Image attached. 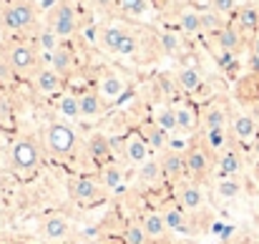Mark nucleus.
<instances>
[{
	"label": "nucleus",
	"instance_id": "58836bf2",
	"mask_svg": "<svg viewBox=\"0 0 259 244\" xmlns=\"http://www.w3.org/2000/svg\"><path fill=\"white\" fill-rule=\"evenodd\" d=\"M206 144H209V149H211V151H219V149H224V144H227V139H224V129L206 131Z\"/></svg>",
	"mask_w": 259,
	"mask_h": 244
},
{
	"label": "nucleus",
	"instance_id": "cd10ccee",
	"mask_svg": "<svg viewBox=\"0 0 259 244\" xmlns=\"http://www.w3.org/2000/svg\"><path fill=\"white\" fill-rule=\"evenodd\" d=\"M176 124H179V131H191L194 126H196V113H194V108L191 106H186V103H181V106H176Z\"/></svg>",
	"mask_w": 259,
	"mask_h": 244
},
{
	"label": "nucleus",
	"instance_id": "2f4dec72",
	"mask_svg": "<svg viewBox=\"0 0 259 244\" xmlns=\"http://www.w3.org/2000/svg\"><path fill=\"white\" fill-rule=\"evenodd\" d=\"M164 219H166V227L174 232H189V224H186V214L181 209H166L164 212Z\"/></svg>",
	"mask_w": 259,
	"mask_h": 244
},
{
	"label": "nucleus",
	"instance_id": "b1692460",
	"mask_svg": "<svg viewBox=\"0 0 259 244\" xmlns=\"http://www.w3.org/2000/svg\"><path fill=\"white\" fill-rule=\"evenodd\" d=\"M239 169H242V159H239L237 151L227 149V151L219 156V174H222V176H234Z\"/></svg>",
	"mask_w": 259,
	"mask_h": 244
},
{
	"label": "nucleus",
	"instance_id": "c03bdc74",
	"mask_svg": "<svg viewBox=\"0 0 259 244\" xmlns=\"http://www.w3.org/2000/svg\"><path fill=\"white\" fill-rule=\"evenodd\" d=\"M91 3H93V5L98 8V10H106V8H111V5H113L116 0H91Z\"/></svg>",
	"mask_w": 259,
	"mask_h": 244
},
{
	"label": "nucleus",
	"instance_id": "5701e85b",
	"mask_svg": "<svg viewBox=\"0 0 259 244\" xmlns=\"http://www.w3.org/2000/svg\"><path fill=\"white\" fill-rule=\"evenodd\" d=\"M141 227H144V232H146L149 237H154V239L164 237V232L169 229V227H166L164 214H146V217H144V222H141Z\"/></svg>",
	"mask_w": 259,
	"mask_h": 244
},
{
	"label": "nucleus",
	"instance_id": "a211bd4d",
	"mask_svg": "<svg viewBox=\"0 0 259 244\" xmlns=\"http://www.w3.org/2000/svg\"><path fill=\"white\" fill-rule=\"evenodd\" d=\"M176 83H179V88H181V91L194 93V91H199V88H201L204 78H201V73H199L196 68H191V66H189V68H181V71H179Z\"/></svg>",
	"mask_w": 259,
	"mask_h": 244
},
{
	"label": "nucleus",
	"instance_id": "a878e982",
	"mask_svg": "<svg viewBox=\"0 0 259 244\" xmlns=\"http://www.w3.org/2000/svg\"><path fill=\"white\" fill-rule=\"evenodd\" d=\"M204 126H206V131L224 129V126H227V113H224V108H219V106H209V108L204 111Z\"/></svg>",
	"mask_w": 259,
	"mask_h": 244
},
{
	"label": "nucleus",
	"instance_id": "79ce46f5",
	"mask_svg": "<svg viewBox=\"0 0 259 244\" xmlns=\"http://www.w3.org/2000/svg\"><path fill=\"white\" fill-rule=\"evenodd\" d=\"M13 76H15V71H13L10 61L0 56V86H8V83L13 81Z\"/></svg>",
	"mask_w": 259,
	"mask_h": 244
},
{
	"label": "nucleus",
	"instance_id": "6ab92c4d",
	"mask_svg": "<svg viewBox=\"0 0 259 244\" xmlns=\"http://www.w3.org/2000/svg\"><path fill=\"white\" fill-rule=\"evenodd\" d=\"M237 23H239V30H244V33H259V10L254 5L239 8Z\"/></svg>",
	"mask_w": 259,
	"mask_h": 244
},
{
	"label": "nucleus",
	"instance_id": "49530a36",
	"mask_svg": "<svg viewBox=\"0 0 259 244\" xmlns=\"http://www.w3.org/2000/svg\"><path fill=\"white\" fill-rule=\"evenodd\" d=\"M252 56H254V58H259V35L254 38V43H252Z\"/></svg>",
	"mask_w": 259,
	"mask_h": 244
},
{
	"label": "nucleus",
	"instance_id": "1a4fd4ad",
	"mask_svg": "<svg viewBox=\"0 0 259 244\" xmlns=\"http://www.w3.org/2000/svg\"><path fill=\"white\" fill-rule=\"evenodd\" d=\"M161 171L169 181H176L186 174V154H176V151H169L161 156Z\"/></svg>",
	"mask_w": 259,
	"mask_h": 244
},
{
	"label": "nucleus",
	"instance_id": "6e6552de",
	"mask_svg": "<svg viewBox=\"0 0 259 244\" xmlns=\"http://www.w3.org/2000/svg\"><path fill=\"white\" fill-rule=\"evenodd\" d=\"M149 141H146V136L144 134H139V131H134L128 139H126V159L134 164H144L149 159Z\"/></svg>",
	"mask_w": 259,
	"mask_h": 244
},
{
	"label": "nucleus",
	"instance_id": "aec40b11",
	"mask_svg": "<svg viewBox=\"0 0 259 244\" xmlns=\"http://www.w3.org/2000/svg\"><path fill=\"white\" fill-rule=\"evenodd\" d=\"M154 124H156L159 129H164L166 134L179 131V124H176V106H161V108H156Z\"/></svg>",
	"mask_w": 259,
	"mask_h": 244
},
{
	"label": "nucleus",
	"instance_id": "09e8293b",
	"mask_svg": "<svg viewBox=\"0 0 259 244\" xmlns=\"http://www.w3.org/2000/svg\"><path fill=\"white\" fill-rule=\"evenodd\" d=\"M111 244H123V242H111Z\"/></svg>",
	"mask_w": 259,
	"mask_h": 244
},
{
	"label": "nucleus",
	"instance_id": "72a5a7b5",
	"mask_svg": "<svg viewBox=\"0 0 259 244\" xmlns=\"http://www.w3.org/2000/svg\"><path fill=\"white\" fill-rule=\"evenodd\" d=\"M144 136H146V141H149L151 149H161V146L166 144V136H169V134H166L164 129H159L156 124H151V126L144 129Z\"/></svg>",
	"mask_w": 259,
	"mask_h": 244
},
{
	"label": "nucleus",
	"instance_id": "ea45409f",
	"mask_svg": "<svg viewBox=\"0 0 259 244\" xmlns=\"http://www.w3.org/2000/svg\"><path fill=\"white\" fill-rule=\"evenodd\" d=\"M166 149H169V151H176V154H186L191 146H189V139H186V136H174V139L166 141Z\"/></svg>",
	"mask_w": 259,
	"mask_h": 244
},
{
	"label": "nucleus",
	"instance_id": "9b49d317",
	"mask_svg": "<svg viewBox=\"0 0 259 244\" xmlns=\"http://www.w3.org/2000/svg\"><path fill=\"white\" fill-rule=\"evenodd\" d=\"M126 91V81L118 76V73H106L101 81H98V93L103 101H116L121 98Z\"/></svg>",
	"mask_w": 259,
	"mask_h": 244
},
{
	"label": "nucleus",
	"instance_id": "de8ad7c7",
	"mask_svg": "<svg viewBox=\"0 0 259 244\" xmlns=\"http://www.w3.org/2000/svg\"><path fill=\"white\" fill-rule=\"evenodd\" d=\"M88 244H101V242H96V239H93V242H88Z\"/></svg>",
	"mask_w": 259,
	"mask_h": 244
},
{
	"label": "nucleus",
	"instance_id": "4468645a",
	"mask_svg": "<svg viewBox=\"0 0 259 244\" xmlns=\"http://www.w3.org/2000/svg\"><path fill=\"white\" fill-rule=\"evenodd\" d=\"M179 204L186 209V212H194L204 204V194L196 184H181L179 186Z\"/></svg>",
	"mask_w": 259,
	"mask_h": 244
},
{
	"label": "nucleus",
	"instance_id": "f3484780",
	"mask_svg": "<svg viewBox=\"0 0 259 244\" xmlns=\"http://www.w3.org/2000/svg\"><path fill=\"white\" fill-rule=\"evenodd\" d=\"M217 35H219V46H222V51H239V43H242V30H239V25H224L222 30H217Z\"/></svg>",
	"mask_w": 259,
	"mask_h": 244
},
{
	"label": "nucleus",
	"instance_id": "a18cd8bd",
	"mask_svg": "<svg viewBox=\"0 0 259 244\" xmlns=\"http://www.w3.org/2000/svg\"><path fill=\"white\" fill-rule=\"evenodd\" d=\"M58 3H61V0H40V8H46V10H53Z\"/></svg>",
	"mask_w": 259,
	"mask_h": 244
},
{
	"label": "nucleus",
	"instance_id": "423d86ee",
	"mask_svg": "<svg viewBox=\"0 0 259 244\" xmlns=\"http://www.w3.org/2000/svg\"><path fill=\"white\" fill-rule=\"evenodd\" d=\"M186 171H189L196 181H201V179L211 171V156H209V151H204V149H199V146H191V149L186 151Z\"/></svg>",
	"mask_w": 259,
	"mask_h": 244
},
{
	"label": "nucleus",
	"instance_id": "e433bc0d",
	"mask_svg": "<svg viewBox=\"0 0 259 244\" xmlns=\"http://www.w3.org/2000/svg\"><path fill=\"white\" fill-rule=\"evenodd\" d=\"M56 40H58V33H56V30H53V28L48 25V30H46V33L40 35V48H43V51H46V53L51 56V53H53V51L58 48V43H56Z\"/></svg>",
	"mask_w": 259,
	"mask_h": 244
},
{
	"label": "nucleus",
	"instance_id": "7ed1b4c3",
	"mask_svg": "<svg viewBox=\"0 0 259 244\" xmlns=\"http://www.w3.org/2000/svg\"><path fill=\"white\" fill-rule=\"evenodd\" d=\"M46 144H48L51 154H56V156H68V154L76 149V131H73L68 124L56 121V124L48 126Z\"/></svg>",
	"mask_w": 259,
	"mask_h": 244
},
{
	"label": "nucleus",
	"instance_id": "37998d69",
	"mask_svg": "<svg viewBox=\"0 0 259 244\" xmlns=\"http://www.w3.org/2000/svg\"><path fill=\"white\" fill-rule=\"evenodd\" d=\"M161 43H164V51L166 53H176V48H179V43H176V38H174L171 33H164L161 35Z\"/></svg>",
	"mask_w": 259,
	"mask_h": 244
},
{
	"label": "nucleus",
	"instance_id": "c85d7f7f",
	"mask_svg": "<svg viewBox=\"0 0 259 244\" xmlns=\"http://www.w3.org/2000/svg\"><path fill=\"white\" fill-rule=\"evenodd\" d=\"M58 111H61V116H66V118H78V116H81V98L66 93V96L58 101Z\"/></svg>",
	"mask_w": 259,
	"mask_h": 244
},
{
	"label": "nucleus",
	"instance_id": "2eb2a0df",
	"mask_svg": "<svg viewBox=\"0 0 259 244\" xmlns=\"http://www.w3.org/2000/svg\"><path fill=\"white\" fill-rule=\"evenodd\" d=\"M51 68L61 76H68L73 71V53L68 46H58L53 53H51Z\"/></svg>",
	"mask_w": 259,
	"mask_h": 244
},
{
	"label": "nucleus",
	"instance_id": "c756f323",
	"mask_svg": "<svg viewBox=\"0 0 259 244\" xmlns=\"http://www.w3.org/2000/svg\"><path fill=\"white\" fill-rule=\"evenodd\" d=\"M101 179L106 184V189H118L123 184V171L116 166V164H106L103 171H101Z\"/></svg>",
	"mask_w": 259,
	"mask_h": 244
},
{
	"label": "nucleus",
	"instance_id": "9d476101",
	"mask_svg": "<svg viewBox=\"0 0 259 244\" xmlns=\"http://www.w3.org/2000/svg\"><path fill=\"white\" fill-rule=\"evenodd\" d=\"M71 194H73V199L88 204V201H96V199L101 196V189H98V184H96L93 179L78 176V179L71 181Z\"/></svg>",
	"mask_w": 259,
	"mask_h": 244
},
{
	"label": "nucleus",
	"instance_id": "a19ab883",
	"mask_svg": "<svg viewBox=\"0 0 259 244\" xmlns=\"http://www.w3.org/2000/svg\"><path fill=\"white\" fill-rule=\"evenodd\" d=\"M209 5H211V10H217L222 15H229L237 10V0H209Z\"/></svg>",
	"mask_w": 259,
	"mask_h": 244
},
{
	"label": "nucleus",
	"instance_id": "393cba45",
	"mask_svg": "<svg viewBox=\"0 0 259 244\" xmlns=\"http://www.w3.org/2000/svg\"><path fill=\"white\" fill-rule=\"evenodd\" d=\"M232 129H234V134L242 139V141H247V139H252L254 134H257V121L252 118V116H237L234 118V124H232Z\"/></svg>",
	"mask_w": 259,
	"mask_h": 244
},
{
	"label": "nucleus",
	"instance_id": "39448f33",
	"mask_svg": "<svg viewBox=\"0 0 259 244\" xmlns=\"http://www.w3.org/2000/svg\"><path fill=\"white\" fill-rule=\"evenodd\" d=\"M13 164H15V169H20V171L35 169V164H38V146H35L30 139H20V141L13 146Z\"/></svg>",
	"mask_w": 259,
	"mask_h": 244
},
{
	"label": "nucleus",
	"instance_id": "bb28decb",
	"mask_svg": "<svg viewBox=\"0 0 259 244\" xmlns=\"http://www.w3.org/2000/svg\"><path fill=\"white\" fill-rule=\"evenodd\" d=\"M141 169H139V179L144 181V184H154L156 179H161L164 176V171H161V161H154V159H146L144 164H139Z\"/></svg>",
	"mask_w": 259,
	"mask_h": 244
},
{
	"label": "nucleus",
	"instance_id": "412c9836",
	"mask_svg": "<svg viewBox=\"0 0 259 244\" xmlns=\"http://www.w3.org/2000/svg\"><path fill=\"white\" fill-rule=\"evenodd\" d=\"M88 154H91L96 161H106V159L111 156V144H108V139H106L103 134H93V136L88 139Z\"/></svg>",
	"mask_w": 259,
	"mask_h": 244
},
{
	"label": "nucleus",
	"instance_id": "f03ea898",
	"mask_svg": "<svg viewBox=\"0 0 259 244\" xmlns=\"http://www.w3.org/2000/svg\"><path fill=\"white\" fill-rule=\"evenodd\" d=\"M8 61H10L15 76H20V78H33L40 71V56H38L35 46H30V43L13 46L8 53Z\"/></svg>",
	"mask_w": 259,
	"mask_h": 244
},
{
	"label": "nucleus",
	"instance_id": "dca6fc26",
	"mask_svg": "<svg viewBox=\"0 0 259 244\" xmlns=\"http://www.w3.org/2000/svg\"><path fill=\"white\" fill-rule=\"evenodd\" d=\"M179 28H181V33H186V35H196V33H201V30H204L201 13H199V10H191V8L181 10V15H179Z\"/></svg>",
	"mask_w": 259,
	"mask_h": 244
},
{
	"label": "nucleus",
	"instance_id": "4c0bfd02",
	"mask_svg": "<svg viewBox=\"0 0 259 244\" xmlns=\"http://www.w3.org/2000/svg\"><path fill=\"white\" fill-rule=\"evenodd\" d=\"M136 48H139L136 35L126 30V35H123V40H121V46H118V56H134V53H136Z\"/></svg>",
	"mask_w": 259,
	"mask_h": 244
},
{
	"label": "nucleus",
	"instance_id": "f704fd0d",
	"mask_svg": "<svg viewBox=\"0 0 259 244\" xmlns=\"http://www.w3.org/2000/svg\"><path fill=\"white\" fill-rule=\"evenodd\" d=\"M116 3H118V8L126 15H134V18H139V15H144L149 10V3L146 0H116Z\"/></svg>",
	"mask_w": 259,
	"mask_h": 244
},
{
	"label": "nucleus",
	"instance_id": "c9c22d12",
	"mask_svg": "<svg viewBox=\"0 0 259 244\" xmlns=\"http://www.w3.org/2000/svg\"><path fill=\"white\" fill-rule=\"evenodd\" d=\"M222 13L217 10H209V13H201V23H204V30H222L224 23H222Z\"/></svg>",
	"mask_w": 259,
	"mask_h": 244
},
{
	"label": "nucleus",
	"instance_id": "0eeeda50",
	"mask_svg": "<svg viewBox=\"0 0 259 244\" xmlns=\"http://www.w3.org/2000/svg\"><path fill=\"white\" fill-rule=\"evenodd\" d=\"M68 232H71V222H68L66 217H61V214L48 217V219L43 222V227H40V234H43V239H48V242H61V239L68 237Z\"/></svg>",
	"mask_w": 259,
	"mask_h": 244
},
{
	"label": "nucleus",
	"instance_id": "473e14b6",
	"mask_svg": "<svg viewBox=\"0 0 259 244\" xmlns=\"http://www.w3.org/2000/svg\"><path fill=\"white\" fill-rule=\"evenodd\" d=\"M146 239H149V234L144 232L141 224H128L123 229V237H121L123 244H146Z\"/></svg>",
	"mask_w": 259,
	"mask_h": 244
},
{
	"label": "nucleus",
	"instance_id": "f8f14e48",
	"mask_svg": "<svg viewBox=\"0 0 259 244\" xmlns=\"http://www.w3.org/2000/svg\"><path fill=\"white\" fill-rule=\"evenodd\" d=\"M61 73H56L51 66L48 68H40L35 76H33V83H35V88L40 91V93H46V96H51V93H56L58 88H61Z\"/></svg>",
	"mask_w": 259,
	"mask_h": 244
},
{
	"label": "nucleus",
	"instance_id": "7c9ffc66",
	"mask_svg": "<svg viewBox=\"0 0 259 244\" xmlns=\"http://www.w3.org/2000/svg\"><path fill=\"white\" fill-rule=\"evenodd\" d=\"M239 191H242V186H239V181L232 179V176H222L219 184H217V194H219L222 199H237Z\"/></svg>",
	"mask_w": 259,
	"mask_h": 244
},
{
	"label": "nucleus",
	"instance_id": "ddd939ff",
	"mask_svg": "<svg viewBox=\"0 0 259 244\" xmlns=\"http://www.w3.org/2000/svg\"><path fill=\"white\" fill-rule=\"evenodd\" d=\"M123 35H126V28H121V25H108V28L101 30L98 46H101L103 51H108V53H118V46H121Z\"/></svg>",
	"mask_w": 259,
	"mask_h": 244
},
{
	"label": "nucleus",
	"instance_id": "4be33fe9",
	"mask_svg": "<svg viewBox=\"0 0 259 244\" xmlns=\"http://www.w3.org/2000/svg\"><path fill=\"white\" fill-rule=\"evenodd\" d=\"M81 98V116L83 118H93V116H98L101 113V108H103V98H101V93H96V91H86L83 96H78Z\"/></svg>",
	"mask_w": 259,
	"mask_h": 244
},
{
	"label": "nucleus",
	"instance_id": "f257e3e1",
	"mask_svg": "<svg viewBox=\"0 0 259 244\" xmlns=\"http://www.w3.org/2000/svg\"><path fill=\"white\" fill-rule=\"evenodd\" d=\"M35 23H38V10L30 0H15L0 15V25L5 30H13V33H25Z\"/></svg>",
	"mask_w": 259,
	"mask_h": 244
},
{
	"label": "nucleus",
	"instance_id": "20e7f679",
	"mask_svg": "<svg viewBox=\"0 0 259 244\" xmlns=\"http://www.w3.org/2000/svg\"><path fill=\"white\" fill-rule=\"evenodd\" d=\"M48 25L58 33V38H71L78 28V15H76V8L66 0H61L53 10H51V18H48Z\"/></svg>",
	"mask_w": 259,
	"mask_h": 244
}]
</instances>
